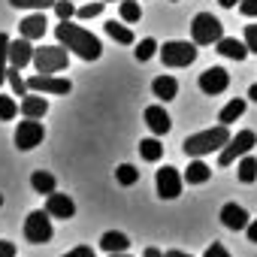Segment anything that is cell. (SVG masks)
I'll list each match as a JSON object with an SVG mask.
<instances>
[{
  "instance_id": "6da1fadb",
  "label": "cell",
  "mask_w": 257,
  "mask_h": 257,
  "mask_svg": "<svg viewBox=\"0 0 257 257\" xmlns=\"http://www.w3.org/2000/svg\"><path fill=\"white\" fill-rule=\"evenodd\" d=\"M55 37H58V43H61V46H67V49H70L76 58H82V61H97V58L103 55L100 40H97L91 31L79 28V25L61 22V25H55Z\"/></svg>"
},
{
  "instance_id": "7a4b0ae2",
  "label": "cell",
  "mask_w": 257,
  "mask_h": 257,
  "mask_svg": "<svg viewBox=\"0 0 257 257\" xmlns=\"http://www.w3.org/2000/svg\"><path fill=\"white\" fill-rule=\"evenodd\" d=\"M227 143H230V127L227 124H218V127H209V131L194 134V137H185L182 149H185L188 158H206L212 152H221Z\"/></svg>"
},
{
  "instance_id": "3957f363",
  "label": "cell",
  "mask_w": 257,
  "mask_h": 257,
  "mask_svg": "<svg viewBox=\"0 0 257 257\" xmlns=\"http://www.w3.org/2000/svg\"><path fill=\"white\" fill-rule=\"evenodd\" d=\"M221 37H224V25H221L212 13L194 16V22H191V40H194L197 46H215Z\"/></svg>"
},
{
  "instance_id": "277c9868",
  "label": "cell",
  "mask_w": 257,
  "mask_h": 257,
  "mask_svg": "<svg viewBox=\"0 0 257 257\" xmlns=\"http://www.w3.org/2000/svg\"><path fill=\"white\" fill-rule=\"evenodd\" d=\"M70 64V49L67 46H43L34 52V67L37 73H61Z\"/></svg>"
},
{
  "instance_id": "5b68a950",
  "label": "cell",
  "mask_w": 257,
  "mask_h": 257,
  "mask_svg": "<svg viewBox=\"0 0 257 257\" xmlns=\"http://www.w3.org/2000/svg\"><path fill=\"white\" fill-rule=\"evenodd\" d=\"M254 146H257V134H254V131H239V134L230 137V143L218 152V167H230V164H236L239 158L251 155Z\"/></svg>"
},
{
  "instance_id": "8992f818",
  "label": "cell",
  "mask_w": 257,
  "mask_h": 257,
  "mask_svg": "<svg viewBox=\"0 0 257 257\" xmlns=\"http://www.w3.org/2000/svg\"><path fill=\"white\" fill-rule=\"evenodd\" d=\"M161 61L167 64V67H188V64H194L197 61V43L191 40V43H185V40H170V43H164L161 46Z\"/></svg>"
},
{
  "instance_id": "52a82bcc",
  "label": "cell",
  "mask_w": 257,
  "mask_h": 257,
  "mask_svg": "<svg viewBox=\"0 0 257 257\" xmlns=\"http://www.w3.org/2000/svg\"><path fill=\"white\" fill-rule=\"evenodd\" d=\"M52 236H55V230H52V215H49L46 209H37V212H31V215L25 218V239H28V242L46 245V242H52Z\"/></svg>"
},
{
  "instance_id": "ba28073f",
  "label": "cell",
  "mask_w": 257,
  "mask_h": 257,
  "mask_svg": "<svg viewBox=\"0 0 257 257\" xmlns=\"http://www.w3.org/2000/svg\"><path fill=\"white\" fill-rule=\"evenodd\" d=\"M13 140H16V149L31 152V149H37V146L46 140V127L40 124V118H25V121H19Z\"/></svg>"
},
{
  "instance_id": "9c48e42d",
  "label": "cell",
  "mask_w": 257,
  "mask_h": 257,
  "mask_svg": "<svg viewBox=\"0 0 257 257\" xmlns=\"http://www.w3.org/2000/svg\"><path fill=\"white\" fill-rule=\"evenodd\" d=\"M28 88L31 91H43V94H55V97H67L73 91V82L70 79H61L55 73H34L28 79Z\"/></svg>"
},
{
  "instance_id": "30bf717a",
  "label": "cell",
  "mask_w": 257,
  "mask_h": 257,
  "mask_svg": "<svg viewBox=\"0 0 257 257\" xmlns=\"http://www.w3.org/2000/svg\"><path fill=\"white\" fill-rule=\"evenodd\" d=\"M155 185H158V197H161V200H176V197L182 194L185 176H182L176 167H161L158 176H155Z\"/></svg>"
},
{
  "instance_id": "8fae6325",
  "label": "cell",
  "mask_w": 257,
  "mask_h": 257,
  "mask_svg": "<svg viewBox=\"0 0 257 257\" xmlns=\"http://www.w3.org/2000/svg\"><path fill=\"white\" fill-rule=\"evenodd\" d=\"M200 91L203 94H209V97H218V94H224L227 88H230V73L224 70V67H209V70H203L200 73Z\"/></svg>"
},
{
  "instance_id": "7c38bea8",
  "label": "cell",
  "mask_w": 257,
  "mask_h": 257,
  "mask_svg": "<svg viewBox=\"0 0 257 257\" xmlns=\"http://www.w3.org/2000/svg\"><path fill=\"white\" fill-rule=\"evenodd\" d=\"M19 31H22V37H28L31 43H34V40H43V37H46V31H49L46 13H43V10H34L31 16H25V19L19 22Z\"/></svg>"
},
{
  "instance_id": "4fadbf2b",
  "label": "cell",
  "mask_w": 257,
  "mask_h": 257,
  "mask_svg": "<svg viewBox=\"0 0 257 257\" xmlns=\"http://www.w3.org/2000/svg\"><path fill=\"white\" fill-rule=\"evenodd\" d=\"M46 212H49L52 218L70 221V218L76 215V203H73L67 194H58V191H52V194H46Z\"/></svg>"
},
{
  "instance_id": "5bb4252c",
  "label": "cell",
  "mask_w": 257,
  "mask_h": 257,
  "mask_svg": "<svg viewBox=\"0 0 257 257\" xmlns=\"http://www.w3.org/2000/svg\"><path fill=\"white\" fill-rule=\"evenodd\" d=\"M146 124H149V131L155 134V137H164V134H170V127H173V118L167 115V109L164 106H149L146 109Z\"/></svg>"
},
{
  "instance_id": "9a60e30c",
  "label": "cell",
  "mask_w": 257,
  "mask_h": 257,
  "mask_svg": "<svg viewBox=\"0 0 257 257\" xmlns=\"http://www.w3.org/2000/svg\"><path fill=\"white\" fill-rule=\"evenodd\" d=\"M34 46H31V40L28 37H22V40H13L10 43V64L13 67H19V70H25L28 64H34Z\"/></svg>"
},
{
  "instance_id": "2e32d148",
  "label": "cell",
  "mask_w": 257,
  "mask_h": 257,
  "mask_svg": "<svg viewBox=\"0 0 257 257\" xmlns=\"http://www.w3.org/2000/svg\"><path fill=\"white\" fill-rule=\"evenodd\" d=\"M19 112H22L25 118H43V115L49 112V100L40 97V91H28V94L22 97V103H19Z\"/></svg>"
},
{
  "instance_id": "e0dca14e",
  "label": "cell",
  "mask_w": 257,
  "mask_h": 257,
  "mask_svg": "<svg viewBox=\"0 0 257 257\" xmlns=\"http://www.w3.org/2000/svg\"><path fill=\"white\" fill-rule=\"evenodd\" d=\"M221 224H224L227 230H245V227L251 224V218H248V212H245L242 206L227 203V206L221 209Z\"/></svg>"
},
{
  "instance_id": "ac0fdd59",
  "label": "cell",
  "mask_w": 257,
  "mask_h": 257,
  "mask_svg": "<svg viewBox=\"0 0 257 257\" xmlns=\"http://www.w3.org/2000/svg\"><path fill=\"white\" fill-rule=\"evenodd\" d=\"M215 52L224 55V58H230V61H245L248 58V46L239 43V40H233V37H221L215 43Z\"/></svg>"
},
{
  "instance_id": "d6986e66",
  "label": "cell",
  "mask_w": 257,
  "mask_h": 257,
  "mask_svg": "<svg viewBox=\"0 0 257 257\" xmlns=\"http://www.w3.org/2000/svg\"><path fill=\"white\" fill-rule=\"evenodd\" d=\"M100 248H103L106 254H118V251H127V248H131V239H127L124 233H118V230H109V233L100 236Z\"/></svg>"
},
{
  "instance_id": "ffe728a7",
  "label": "cell",
  "mask_w": 257,
  "mask_h": 257,
  "mask_svg": "<svg viewBox=\"0 0 257 257\" xmlns=\"http://www.w3.org/2000/svg\"><path fill=\"white\" fill-rule=\"evenodd\" d=\"M209 179H212V167L203 164L200 158H194V161L188 164V170H185V182H188V185H203V182H209Z\"/></svg>"
},
{
  "instance_id": "44dd1931",
  "label": "cell",
  "mask_w": 257,
  "mask_h": 257,
  "mask_svg": "<svg viewBox=\"0 0 257 257\" xmlns=\"http://www.w3.org/2000/svg\"><path fill=\"white\" fill-rule=\"evenodd\" d=\"M152 91H155V97H161V100L167 103V100H176V94H179V82H176L173 76H158V79L152 82Z\"/></svg>"
},
{
  "instance_id": "7402d4cb",
  "label": "cell",
  "mask_w": 257,
  "mask_h": 257,
  "mask_svg": "<svg viewBox=\"0 0 257 257\" xmlns=\"http://www.w3.org/2000/svg\"><path fill=\"white\" fill-rule=\"evenodd\" d=\"M242 112H245V100H242V97H233V100L218 112V124H227V127H230L236 118H242Z\"/></svg>"
},
{
  "instance_id": "603a6c76",
  "label": "cell",
  "mask_w": 257,
  "mask_h": 257,
  "mask_svg": "<svg viewBox=\"0 0 257 257\" xmlns=\"http://www.w3.org/2000/svg\"><path fill=\"white\" fill-rule=\"evenodd\" d=\"M236 176H239V182H242V185L257 182V161H254L251 155L239 158V161H236Z\"/></svg>"
},
{
  "instance_id": "cb8c5ba5",
  "label": "cell",
  "mask_w": 257,
  "mask_h": 257,
  "mask_svg": "<svg viewBox=\"0 0 257 257\" xmlns=\"http://www.w3.org/2000/svg\"><path fill=\"white\" fill-rule=\"evenodd\" d=\"M140 155H143V161H149V164L161 161V158H164V146H161V140H158V137L140 140Z\"/></svg>"
},
{
  "instance_id": "d4e9b609",
  "label": "cell",
  "mask_w": 257,
  "mask_h": 257,
  "mask_svg": "<svg viewBox=\"0 0 257 257\" xmlns=\"http://www.w3.org/2000/svg\"><path fill=\"white\" fill-rule=\"evenodd\" d=\"M31 188H34L37 194H52V191L58 188V182H55V176H52V173L37 170V173L31 176Z\"/></svg>"
},
{
  "instance_id": "484cf974",
  "label": "cell",
  "mask_w": 257,
  "mask_h": 257,
  "mask_svg": "<svg viewBox=\"0 0 257 257\" xmlns=\"http://www.w3.org/2000/svg\"><path fill=\"white\" fill-rule=\"evenodd\" d=\"M118 16H121V22H127V25H137V22L143 19V7H140V0H121Z\"/></svg>"
},
{
  "instance_id": "4316f807",
  "label": "cell",
  "mask_w": 257,
  "mask_h": 257,
  "mask_svg": "<svg viewBox=\"0 0 257 257\" xmlns=\"http://www.w3.org/2000/svg\"><path fill=\"white\" fill-rule=\"evenodd\" d=\"M103 31H106L115 43H121V46H131V43H134V31H131V28H124V25L106 22V25H103Z\"/></svg>"
},
{
  "instance_id": "83f0119b",
  "label": "cell",
  "mask_w": 257,
  "mask_h": 257,
  "mask_svg": "<svg viewBox=\"0 0 257 257\" xmlns=\"http://www.w3.org/2000/svg\"><path fill=\"white\" fill-rule=\"evenodd\" d=\"M158 52H161V46H158V43H155L152 37H146V40H143V43H140V46L134 49L137 61H143V64H146V61H152V58H155Z\"/></svg>"
},
{
  "instance_id": "f1b7e54d",
  "label": "cell",
  "mask_w": 257,
  "mask_h": 257,
  "mask_svg": "<svg viewBox=\"0 0 257 257\" xmlns=\"http://www.w3.org/2000/svg\"><path fill=\"white\" fill-rule=\"evenodd\" d=\"M115 179H118L124 188H131V185H137V182H140V170H137V167H131V164H121V167L115 170Z\"/></svg>"
},
{
  "instance_id": "f546056e",
  "label": "cell",
  "mask_w": 257,
  "mask_h": 257,
  "mask_svg": "<svg viewBox=\"0 0 257 257\" xmlns=\"http://www.w3.org/2000/svg\"><path fill=\"white\" fill-rule=\"evenodd\" d=\"M10 37L7 34H0V85L7 82V70H10Z\"/></svg>"
},
{
  "instance_id": "4dcf8cb0",
  "label": "cell",
  "mask_w": 257,
  "mask_h": 257,
  "mask_svg": "<svg viewBox=\"0 0 257 257\" xmlns=\"http://www.w3.org/2000/svg\"><path fill=\"white\" fill-rule=\"evenodd\" d=\"M7 79H10V85H13V91L19 94V97H25L31 88H28V79H22V73H19V67H13L10 64V70H7Z\"/></svg>"
},
{
  "instance_id": "1f68e13d",
  "label": "cell",
  "mask_w": 257,
  "mask_h": 257,
  "mask_svg": "<svg viewBox=\"0 0 257 257\" xmlns=\"http://www.w3.org/2000/svg\"><path fill=\"white\" fill-rule=\"evenodd\" d=\"M19 115V103L7 94H0V121H13Z\"/></svg>"
},
{
  "instance_id": "d6a6232c",
  "label": "cell",
  "mask_w": 257,
  "mask_h": 257,
  "mask_svg": "<svg viewBox=\"0 0 257 257\" xmlns=\"http://www.w3.org/2000/svg\"><path fill=\"white\" fill-rule=\"evenodd\" d=\"M10 4L16 7V10H49V7H55L58 0H10Z\"/></svg>"
},
{
  "instance_id": "836d02e7",
  "label": "cell",
  "mask_w": 257,
  "mask_h": 257,
  "mask_svg": "<svg viewBox=\"0 0 257 257\" xmlns=\"http://www.w3.org/2000/svg\"><path fill=\"white\" fill-rule=\"evenodd\" d=\"M103 7H106V0H97V4H85V7L76 10V16H79V19H94V16L103 13Z\"/></svg>"
},
{
  "instance_id": "e575fe53",
  "label": "cell",
  "mask_w": 257,
  "mask_h": 257,
  "mask_svg": "<svg viewBox=\"0 0 257 257\" xmlns=\"http://www.w3.org/2000/svg\"><path fill=\"white\" fill-rule=\"evenodd\" d=\"M55 13H58V19H61V22H70V19L76 16L73 0H58V4H55Z\"/></svg>"
},
{
  "instance_id": "d590c367",
  "label": "cell",
  "mask_w": 257,
  "mask_h": 257,
  "mask_svg": "<svg viewBox=\"0 0 257 257\" xmlns=\"http://www.w3.org/2000/svg\"><path fill=\"white\" fill-rule=\"evenodd\" d=\"M245 46H248V52L257 55V25H248L245 28Z\"/></svg>"
},
{
  "instance_id": "8d00e7d4",
  "label": "cell",
  "mask_w": 257,
  "mask_h": 257,
  "mask_svg": "<svg viewBox=\"0 0 257 257\" xmlns=\"http://www.w3.org/2000/svg\"><path fill=\"white\" fill-rule=\"evenodd\" d=\"M239 13H242L245 19H257V0H242V4H239Z\"/></svg>"
},
{
  "instance_id": "74e56055",
  "label": "cell",
  "mask_w": 257,
  "mask_h": 257,
  "mask_svg": "<svg viewBox=\"0 0 257 257\" xmlns=\"http://www.w3.org/2000/svg\"><path fill=\"white\" fill-rule=\"evenodd\" d=\"M203 257H230V251H227L221 242H212V245L206 248V254H203Z\"/></svg>"
},
{
  "instance_id": "f35d334b",
  "label": "cell",
  "mask_w": 257,
  "mask_h": 257,
  "mask_svg": "<svg viewBox=\"0 0 257 257\" xmlns=\"http://www.w3.org/2000/svg\"><path fill=\"white\" fill-rule=\"evenodd\" d=\"M64 257H97V254H94V248H91V245H79V248L67 251Z\"/></svg>"
},
{
  "instance_id": "ab89813d",
  "label": "cell",
  "mask_w": 257,
  "mask_h": 257,
  "mask_svg": "<svg viewBox=\"0 0 257 257\" xmlns=\"http://www.w3.org/2000/svg\"><path fill=\"white\" fill-rule=\"evenodd\" d=\"M0 257H16V242L0 239Z\"/></svg>"
},
{
  "instance_id": "60d3db41",
  "label": "cell",
  "mask_w": 257,
  "mask_h": 257,
  "mask_svg": "<svg viewBox=\"0 0 257 257\" xmlns=\"http://www.w3.org/2000/svg\"><path fill=\"white\" fill-rule=\"evenodd\" d=\"M245 233H248V242H254V245H257V218L245 227Z\"/></svg>"
},
{
  "instance_id": "b9f144b4",
  "label": "cell",
  "mask_w": 257,
  "mask_h": 257,
  "mask_svg": "<svg viewBox=\"0 0 257 257\" xmlns=\"http://www.w3.org/2000/svg\"><path fill=\"white\" fill-rule=\"evenodd\" d=\"M143 257H164V251H158V248H146Z\"/></svg>"
},
{
  "instance_id": "7bdbcfd3",
  "label": "cell",
  "mask_w": 257,
  "mask_h": 257,
  "mask_svg": "<svg viewBox=\"0 0 257 257\" xmlns=\"http://www.w3.org/2000/svg\"><path fill=\"white\" fill-rule=\"evenodd\" d=\"M218 4H221V7H224V10H233V7H236V4H242V0H218Z\"/></svg>"
},
{
  "instance_id": "ee69618b",
  "label": "cell",
  "mask_w": 257,
  "mask_h": 257,
  "mask_svg": "<svg viewBox=\"0 0 257 257\" xmlns=\"http://www.w3.org/2000/svg\"><path fill=\"white\" fill-rule=\"evenodd\" d=\"M164 257H191V254H185V251H167Z\"/></svg>"
},
{
  "instance_id": "f6af8a7d",
  "label": "cell",
  "mask_w": 257,
  "mask_h": 257,
  "mask_svg": "<svg viewBox=\"0 0 257 257\" xmlns=\"http://www.w3.org/2000/svg\"><path fill=\"white\" fill-rule=\"evenodd\" d=\"M248 97H251V100L257 103V85H251V88H248Z\"/></svg>"
},
{
  "instance_id": "bcb514c9",
  "label": "cell",
  "mask_w": 257,
  "mask_h": 257,
  "mask_svg": "<svg viewBox=\"0 0 257 257\" xmlns=\"http://www.w3.org/2000/svg\"><path fill=\"white\" fill-rule=\"evenodd\" d=\"M109 257H131V254H127V251H118V254H109Z\"/></svg>"
},
{
  "instance_id": "7dc6e473",
  "label": "cell",
  "mask_w": 257,
  "mask_h": 257,
  "mask_svg": "<svg viewBox=\"0 0 257 257\" xmlns=\"http://www.w3.org/2000/svg\"><path fill=\"white\" fill-rule=\"evenodd\" d=\"M106 4H115V0H106ZM118 4H121V0H118Z\"/></svg>"
},
{
  "instance_id": "c3c4849f",
  "label": "cell",
  "mask_w": 257,
  "mask_h": 257,
  "mask_svg": "<svg viewBox=\"0 0 257 257\" xmlns=\"http://www.w3.org/2000/svg\"><path fill=\"white\" fill-rule=\"evenodd\" d=\"M0 206H4V197H0Z\"/></svg>"
}]
</instances>
